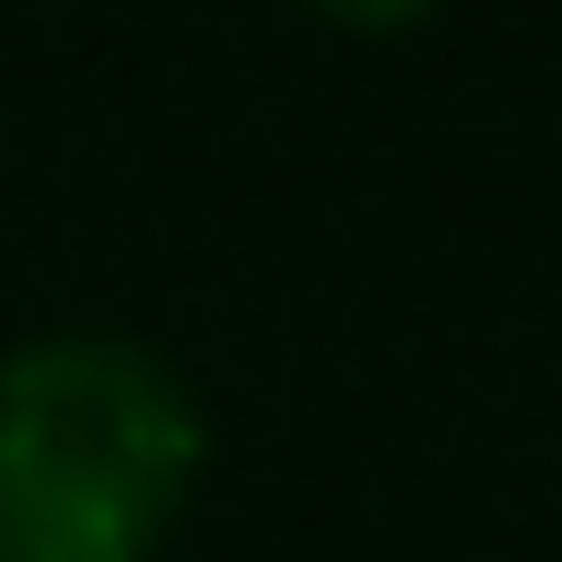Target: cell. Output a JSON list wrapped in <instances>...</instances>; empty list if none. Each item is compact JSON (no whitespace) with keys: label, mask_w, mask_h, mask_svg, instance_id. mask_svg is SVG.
<instances>
[{"label":"cell","mask_w":562,"mask_h":562,"mask_svg":"<svg viewBox=\"0 0 562 562\" xmlns=\"http://www.w3.org/2000/svg\"><path fill=\"white\" fill-rule=\"evenodd\" d=\"M199 480V406L115 334L0 364V562H146Z\"/></svg>","instance_id":"cell-1"},{"label":"cell","mask_w":562,"mask_h":562,"mask_svg":"<svg viewBox=\"0 0 562 562\" xmlns=\"http://www.w3.org/2000/svg\"><path fill=\"white\" fill-rule=\"evenodd\" d=\"M302 11L344 21V32H406V21H427L438 0H302Z\"/></svg>","instance_id":"cell-2"}]
</instances>
